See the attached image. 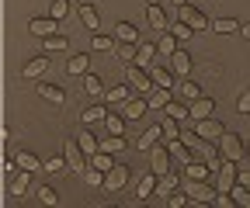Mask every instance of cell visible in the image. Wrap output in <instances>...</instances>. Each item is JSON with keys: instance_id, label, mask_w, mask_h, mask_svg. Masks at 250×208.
Segmentation results:
<instances>
[{"instance_id": "1", "label": "cell", "mask_w": 250, "mask_h": 208, "mask_svg": "<svg viewBox=\"0 0 250 208\" xmlns=\"http://www.w3.org/2000/svg\"><path fill=\"white\" fill-rule=\"evenodd\" d=\"M149 170H153L156 177H164V173L174 170V156H170V150H167V142H156L153 150H149Z\"/></svg>"}, {"instance_id": "2", "label": "cell", "mask_w": 250, "mask_h": 208, "mask_svg": "<svg viewBox=\"0 0 250 208\" xmlns=\"http://www.w3.org/2000/svg\"><path fill=\"white\" fill-rule=\"evenodd\" d=\"M184 191H188V198H191L195 205H212V198H215V184L212 181H191V177H188Z\"/></svg>"}, {"instance_id": "3", "label": "cell", "mask_w": 250, "mask_h": 208, "mask_svg": "<svg viewBox=\"0 0 250 208\" xmlns=\"http://www.w3.org/2000/svg\"><path fill=\"white\" fill-rule=\"evenodd\" d=\"M219 150H223V160H229V163H240V160H243V153H247V142H243L240 135L226 132L223 139H219Z\"/></svg>"}, {"instance_id": "4", "label": "cell", "mask_w": 250, "mask_h": 208, "mask_svg": "<svg viewBox=\"0 0 250 208\" xmlns=\"http://www.w3.org/2000/svg\"><path fill=\"white\" fill-rule=\"evenodd\" d=\"M125 80H129V87L132 91H139V94H149L153 91V80H149V70H143V66H136V63H129L125 66Z\"/></svg>"}, {"instance_id": "5", "label": "cell", "mask_w": 250, "mask_h": 208, "mask_svg": "<svg viewBox=\"0 0 250 208\" xmlns=\"http://www.w3.org/2000/svg\"><path fill=\"white\" fill-rule=\"evenodd\" d=\"M195 135L202 139V142H219V139H223L226 135V125L223 122H219V118H202V122H195Z\"/></svg>"}, {"instance_id": "6", "label": "cell", "mask_w": 250, "mask_h": 208, "mask_svg": "<svg viewBox=\"0 0 250 208\" xmlns=\"http://www.w3.org/2000/svg\"><path fill=\"white\" fill-rule=\"evenodd\" d=\"M62 156H66V170H70V173H83V170H87V167H83L87 153L80 150L77 139H66V146H62Z\"/></svg>"}, {"instance_id": "7", "label": "cell", "mask_w": 250, "mask_h": 208, "mask_svg": "<svg viewBox=\"0 0 250 208\" xmlns=\"http://www.w3.org/2000/svg\"><path fill=\"white\" fill-rule=\"evenodd\" d=\"M177 21H184V24H191L195 32H208V18L198 11V7H191V4H184V7H177Z\"/></svg>"}, {"instance_id": "8", "label": "cell", "mask_w": 250, "mask_h": 208, "mask_svg": "<svg viewBox=\"0 0 250 208\" xmlns=\"http://www.w3.org/2000/svg\"><path fill=\"white\" fill-rule=\"evenodd\" d=\"M129 177H132L129 167H125V163H115V167L104 173V191H122L125 184H129Z\"/></svg>"}, {"instance_id": "9", "label": "cell", "mask_w": 250, "mask_h": 208, "mask_svg": "<svg viewBox=\"0 0 250 208\" xmlns=\"http://www.w3.org/2000/svg\"><path fill=\"white\" fill-rule=\"evenodd\" d=\"M45 70H49V52H42V56H35V59H28V63L21 66V76H24V80H39Z\"/></svg>"}, {"instance_id": "10", "label": "cell", "mask_w": 250, "mask_h": 208, "mask_svg": "<svg viewBox=\"0 0 250 208\" xmlns=\"http://www.w3.org/2000/svg\"><path fill=\"white\" fill-rule=\"evenodd\" d=\"M118 111L125 114V122H139V118L149 111V101H146V97H132V101H125Z\"/></svg>"}, {"instance_id": "11", "label": "cell", "mask_w": 250, "mask_h": 208, "mask_svg": "<svg viewBox=\"0 0 250 208\" xmlns=\"http://www.w3.org/2000/svg\"><path fill=\"white\" fill-rule=\"evenodd\" d=\"M56 24H59L56 18H31V21H28V32L39 35V38H49V35H59Z\"/></svg>"}, {"instance_id": "12", "label": "cell", "mask_w": 250, "mask_h": 208, "mask_svg": "<svg viewBox=\"0 0 250 208\" xmlns=\"http://www.w3.org/2000/svg\"><path fill=\"white\" fill-rule=\"evenodd\" d=\"M146 101H149V111H164L174 101V91H170V87H153V91L146 94Z\"/></svg>"}, {"instance_id": "13", "label": "cell", "mask_w": 250, "mask_h": 208, "mask_svg": "<svg viewBox=\"0 0 250 208\" xmlns=\"http://www.w3.org/2000/svg\"><path fill=\"white\" fill-rule=\"evenodd\" d=\"M146 21H149L153 32H170L167 14H164V7H160V4H146Z\"/></svg>"}, {"instance_id": "14", "label": "cell", "mask_w": 250, "mask_h": 208, "mask_svg": "<svg viewBox=\"0 0 250 208\" xmlns=\"http://www.w3.org/2000/svg\"><path fill=\"white\" fill-rule=\"evenodd\" d=\"M167 150H170V156H174V167H188V163H191V146H188V142L170 139Z\"/></svg>"}, {"instance_id": "15", "label": "cell", "mask_w": 250, "mask_h": 208, "mask_svg": "<svg viewBox=\"0 0 250 208\" xmlns=\"http://www.w3.org/2000/svg\"><path fill=\"white\" fill-rule=\"evenodd\" d=\"M184 177H191V181H212V184H215V170L208 167V160H205V163H195V160H191V163L184 167Z\"/></svg>"}, {"instance_id": "16", "label": "cell", "mask_w": 250, "mask_h": 208, "mask_svg": "<svg viewBox=\"0 0 250 208\" xmlns=\"http://www.w3.org/2000/svg\"><path fill=\"white\" fill-rule=\"evenodd\" d=\"M160 139H164V125H149V129H146V132H143V135L136 139V150L149 153V150H153V146L160 142Z\"/></svg>"}, {"instance_id": "17", "label": "cell", "mask_w": 250, "mask_h": 208, "mask_svg": "<svg viewBox=\"0 0 250 208\" xmlns=\"http://www.w3.org/2000/svg\"><path fill=\"white\" fill-rule=\"evenodd\" d=\"M87 70H90V56L87 52H77V56L66 59V73L70 76H87Z\"/></svg>"}, {"instance_id": "18", "label": "cell", "mask_w": 250, "mask_h": 208, "mask_svg": "<svg viewBox=\"0 0 250 208\" xmlns=\"http://www.w3.org/2000/svg\"><path fill=\"white\" fill-rule=\"evenodd\" d=\"M170 73H177L181 80H184L188 73H191V56H188L184 49H177V52L170 56Z\"/></svg>"}, {"instance_id": "19", "label": "cell", "mask_w": 250, "mask_h": 208, "mask_svg": "<svg viewBox=\"0 0 250 208\" xmlns=\"http://www.w3.org/2000/svg\"><path fill=\"white\" fill-rule=\"evenodd\" d=\"M212 111H215V101H212V97H198V101H191V108H188V114H191L195 122L212 118Z\"/></svg>"}, {"instance_id": "20", "label": "cell", "mask_w": 250, "mask_h": 208, "mask_svg": "<svg viewBox=\"0 0 250 208\" xmlns=\"http://www.w3.org/2000/svg\"><path fill=\"white\" fill-rule=\"evenodd\" d=\"M174 97H181V101H198V97H202V87L191 83V80H181V83H174Z\"/></svg>"}, {"instance_id": "21", "label": "cell", "mask_w": 250, "mask_h": 208, "mask_svg": "<svg viewBox=\"0 0 250 208\" xmlns=\"http://www.w3.org/2000/svg\"><path fill=\"white\" fill-rule=\"evenodd\" d=\"M115 38H118V42L136 45V42H139V28H136L132 21H118V24H115Z\"/></svg>"}, {"instance_id": "22", "label": "cell", "mask_w": 250, "mask_h": 208, "mask_svg": "<svg viewBox=\"0 0 250 208\" xmlns=\"http://www.w3.org/2000/svg\"><path fill=\"white\" fill-rule=\"evenodd\" d=\"M101 125H104L108 135H125V114H122V111H108Z\"/></svg>"}, {"instance_id": "23", "label": "cell", "mask_w": 250, "mask_h": 208, "mask_svg": "<svg viewBox=\"0 0 250 208\" xmlns=\"http://www.w3.org/2000/svg\"><path fill=\"white\" fill-rule=\"evenodd\" d=\"M104 101H108V104H125V101H132V87H129V83L108 87V91H104Z\"/></svg>"}, {"instance_id": "24", "label": "cell", "mask_w": 250, "mask_h": 208, "mask_svg": "<svg viewBox=\"0 0 250 208\" xmlns=\"http://www.w3.org/2000/svg\"><path fill=\"white\" fill-rule=\"evenodd\" d=\"M177 188H181V177L170 170V173H164V177H156V191H153V194H174Z\"/></svg>"}, {"instance_id": "25", "label": "cell", "mask_w": 250, "mask_h": 208, "mask_svg": "<svg viewBox=\"0 0 250 208\" xmlns=\"http://www.w3.org/2000/svg\"><path fill=\"white\" fill-rule=\"evenodd\" d=\"M77 142H80V150L87 153V160H90L94 153H101V139H94V135L87 132V125L80 129V135H77Z\"/></svg>"}, {"instance_id": "26", "label": "cell", "mask_w": 250, "mask_h": 208, "mask_svg": "<svg viewBox=\"0 0 250 208\" xmlns=\"http://www.w3.org/2000/svg\"><path fill=\"white\" fill-rule=\"evenodd\" d=\"M80 21H83V28H90V35L101 28V14H98V7H90V4H83L80 7Z\"/></svg>"}, {"instance_id": "27", "label": "cell", "mask_w": 250, "mask_h": 208, "mask_svg": "<svg viewBox=\"0 0 250 208\" xmlns=\"http://www.w3.org/2000/svg\"><path fill=\"white\" fill-rule=\"evenodd\" d=\"M153 191H156V173L149 170L143 181L136 184V198H139V201H146V198H153Z\"/></svg>"}, {"instance_id": "28", "label": "cell", "mask_w": 250, "mask_h": 208, "mask_svg": "<svg viewBox=\"0 0 250 208\" xmlns=\"http://www.w3.org/2000/svg\"><path fill=\"white\" fill-rule=\"evenodd\" d=\"M177 49H181V42H177L170 32H164L160 38H156V52H160V56H174Z\"/></svg>"}, {"instance_id": "29", "label": "cell", "mask_w": 250, "mask_h": 208, "mask_svg": "<svg viewBox=\"0 0 250 208\" xmlns=\"http://www.w3.org/2000/svg\"><path fill=\"white\" fill-rule=\"evenodd\" d=\"M39 94H42L45 101H52V104H62V101H66L62 87H56V83H39Z\"/></svg>"}, {"instance_id": "30", "label": "cell", "mask_w": 250, "mask_h": 208, "mask_svg": "<svg viewBox=\"0 0 250 208\" xmlns=\"http://www.w3.org/2000/svg\"><path fill=\"white\" fill-rule=\"evenodd\" d=\"M149 80H153L156 87H170V91H174V73H170V70H160V66H149Z\"/></svg>"}, {"instance_id": "31", "label": "cell", "mask_w": 250, "mask_h": 208, "mask_svg": "<svg viewBox=\"0 0 250 208\" xmlns=\"http://www.w3.org/2000/svg\"><path fill=\"white\" fill-rule=\"evenodd\" d=\"M104 114H108V108H101V104H90V108H83L80 122H83V125H94V122H104Z\"/></svg>"}, {"instance_id": "32", "label": "cell", "mask_w": 250, "mask_h": 208, "mask_svg": "<svg viewBox=\"0 0 250 208\" xmlns=\"http://www.w3.org/2000/svg\"><path fill=\"white\" fill-rule=\"evenodd\" d=\"M153 56H156V45H153V42H146V45H139V52H136V66H143V70H149V66H153Z\"/></svg>"}, {"instance_id": "33", "label": "cell", "mask_w": 250, "mask_h": 208, "mask_svg": "<svg viewBox=\"0 0 250 208\" xmlns=\"http://www.w3.org/2000/svg\"><path fill=\"white\" fill-rule=\"evenodd\" d=\"M14 160H18V167L21 170H31V173H35V170H45V163H39V156H31V153H14Z\"/></svg>"}, {"instance_id": "34", "label": "cell", "mask_w": 250, "mask_h": 208, "mask_svg": "<svg viewBox=\"0 0 250 208\" xmlns=\"http://www.w3.org/2000/svg\"><path fill=\"white\" fill-rule=\"evenodd\" d=\"M28 181H31V170H18V173H14V181H11V194L21 198V194L28 191Z\"/></svg>"}, {"instance_id": "35", "label": "cell", "mask_w": 250, "mask_h": 208, "mask_svg": "<svg viewBox=\"0 0 250 208\" xmlns=\"http://www.w3.org/2000/svg\"><path fill=\"white\" fill-rule=\"evenodd\" d=\"M90 49H94V52H115V38H111V35H101V32H94Z\"/></svg>"}, {"instance_id": "36", "label": "cell", "mask_w": 250, "mask_h": 208, "mask_svg": "<svg viewBox=\"0 0 250 208\" xmlns=\"http://www.w3.org/2000/svg\"><path fill=\"white\" fill-rule=\"evenodd\" d=\"M83 91H87L90 97H104V83H101V76L87 73V76H83Z\"/></svg>"}, {"instance_id": "37", "label": "cell", "mask_w": 250, "mask_h": 208, "mask_svg": "<svg viewBox=\"0 0 250 208\" xmlns=\"http://www.w3.org/2000/svg\"><path fill=\"white\" fill-rule=\"evenodd\" d=\"M125 150V135H108L101 139V153H122Z\"/></svg>"}, {"instance_id": "38", "label": "cell", "mask_w": 250, "mask_h": 208, "mask_svg": "<svg viewBox=\"0 0 250 208\" xmlns=\"http://www.w3.org/2000/svg\"><path fill=\"white\" fill-rule=\"evenodd\" d=\"M236 28H240V24H236L233 18H219V21H212V32H219V35H233Z\"/></svg>"}, {"instance_id": "39", "label": "cell", "mask_w": 250, "mask_h": 208, "mask_svg": "<svg viewBox=\"0 0 250 208\" xmlns=\"http://www.w3.org/2000/svg\"><path fill=\"white\" fill-rule=\"evenodd\" d=\"M136 52H139V49H136V45H129V42H122V45L115 49V56L122 59L125 66H129V63H136Z\"/></svg>"}, {"instance_id": "40", "label": "cell", "mask_w": 250, "mask_h": 208, "mask_svg": "<svg viewBox=\"0 0 250 208\" xmlns=\"http://www.w3.org/2000/svg\"><path fill=\"white\" fill-rule=\"evenodd\" d=\"M90 167H98L101 173H108V170L115 167V160H111V153H94V156H90Z\"/></svg>"}, {"instance_id": "41", "label": "cell", "mask_w": 250, "mask_h": 208, "mask_svg": "<svg viewBox=\"0 0 250 208\" xmlns=\"http://www.w3.org/2000/svg\"><path fill=\"white\" fill-rule=\"evenodd\" d=\"M66 14H70V0H52V4H49V18L62 21Z\"/></svg>"}, {"instance_id": "42", "label": "cell", "mask_w": 250, "mask_h": 208, "mask_svg": "<svg viewBox=\"0 0 250 208\" xmlns=\"http://www.w3.org/2000/svg\"><path fill=\"white\" fill-rule=\"evenodd\" d=\"M170 35H174L177 42H188V38L195 35V28H191V24H184V21H177V24L170 28Z\"/></svg>"}, {"instance_id": "43", "label": "cell", "mask_w": 250, "mask_h": 208, "mask_svg": "<svg viewBox=\"0 0 250 208\" xmlns=\"http://www.w3.org/2000/svg\"><path fill=\"white\" fill-rule=\"evenodd\" d=\"M42 42H45V52H62V49H70L62 35H49V38H42Z\"/></svg>"}, {"instance_id": "44", "label": "cell", "mask_w": 250, "mask_h": 208, "mask_svg": "<svg viewBox=\"0 0 250 208\" xmlns=\"http://www.w3.org/2000/svg\"><path fill=\"white\" fill-rule=\"evenodd\" d=\"M170 139H181V129H177V118L167 114V122H164V142H170Z\"/></svg>"}, {"instance_id": "45", "label": "cell", "mask_w": 250, "mask_h": 208, "mask_svg": "<svg viewBox=\"0 0 250 208\" xmlns=\"http://www.w3.org/2000/svg\"><path fill=\"white\" fill-rule=\"evenodd\" d=\"M229 194L236 198V205L250 208V188H243V184H233V191H229Z\"/></svg>"}, {"instance_id": "46", "label": "cell", "mask_w": 250, "mask_h": 208, "mask_svg": "<svg viewBox=\"0 0 250 208\" xmlns=\"http://www.w3.org/2000/svg\"><path fill=\"white\" fill-rule=\"evenodd\" d=\"M39 198H42L45 205H59V194H56V188H49V184L39 188Z\"/></svg>"}, {"instance_id": "47", "label": "cell", "mask_w": 250, "mask_h": 208, "mask_svg": "<svg viewBox=\"0 0 250 208\" xmlns=\"http://www.w3.org/2000/svg\"><path fill=\"white\" fill-rule=\"evenodd\" d=\"M83 177H87V184H94V188H104V173L94 167V170H83Z\"/></svg>"}, {"instance_id": "48", "label": "cell", "mask_w": 250, "mask_h": 208, "mask_svg": "<svg viewBox=\"0 0 250 208\" xmlns=\"http://www.w3.org/2000/svg\"><path fill=\"white\" fill-rule=\"evenodd\" d=\"M188 201H191V198H188V191H184V194H181V191H174V194L167 198V205H170V208H184Z\"/></svg>"}, {"instance_id": "49", "label": "cell", "mask_w": 250, "mask_h": 208, "mask_svg": "<svg viewBox=\"0 0 250 208\" xmlns=\"http://www.w3.org/2000/svg\"><path fill=\"white\" fill-rule=\"evenodd\" d=\"M45 170H49V173H59V170H66V156H56V160H45Z\"/></svg>"}, {"instance_id": "50", "label": "cell", "mask_w": 250, "mask_h": 208, "mask_svg": "<svg viewBox=\"0 0 250 208\" xmlns=\"http://www.w3.org/2000/svg\"><path fill=\"white\" fill-rule=\"evenodd\" d=\"M164 111H167V114H170V118H177V122H181V118H184V114H188V111H184V108H181V101H170V104H167V108H164Z\"/></svg>"}, {"instance_id": "51", "label": "cell", "mask_w": 250, "mask_h": 208, "mask_svg": "<svg viewBox=\"0 0 250 208\" xmlns=\"http://www.w3.org/2000/svg\"><path fill=\"white\" fill-rule=\"evenodd\" d=\"M236 111H240V114H250V91H243V94L236 97Z\"/></svg>"}, {"instance_id": "52", "label": "cell", "mask_w": 250, "mask_h": 208, "mask_svg": "<svg viewBox=\"0 0 250 208\" xmlns=\"http://www.w3.org/2000/svg\"><path fill=\"white\" fill-rule=\"evenodd\" d=\"M236 184H243V188H250V167H243V170H236Z\"/></svg>"}, {"instance_id": "53", "label": "cell", "mask_w": 250, "mask_h": 208, "mask_svg": "<svg viewBox=\"0 0 250 208\" xmlns=\"http://www.w3.org/2000/svg\"><path fill=\"white\" fill-rule=\"evenodd\" d=\"M240 32H243V38H250V24H240Z\"/></svg>"}, {"instance_id": "54", "label": "cell", "mask_w": 250, "mask_h": 208, "mask_svg": "<svg viewBox=\"0 0 250 208\" xmlns=\"http://www.w3.org/2000/svg\"><path fill=\"white\" fill-rule=\"evenodd\" d=\"M174 4H177V7H184V4H188V0H174Z\"/></svg>"}, {"instance_id": "55", "label": "cell", "mask_w": 250, "mask_h": 208, "mask_svg": "<svg viewBox=\"0 0 250 208\" xmlns=\"http://www.w3.org/2000/svg\"><path fill=\"white\" fill-rule=\"evenodd\" d=\"M247 156H250V139H247Z\"/></svg>"}, {"instance_id": "56", "label": "cell", "mask_w": 250, "mask_h": 208, "mask_svg": "<svg viewBox=\"0 0 250 208\" xmlns=\"http://www.w3.org/2000/svg\"><path fill=\"white\" fill-rule=\"evenodd\" d=\"M146 4H160V0H146Z\"/></svg>"}]
</instances>
